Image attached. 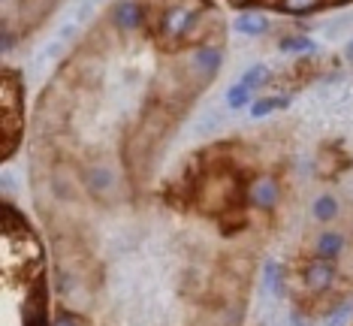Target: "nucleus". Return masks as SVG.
Segmentation results:
<instances>
[{"mask_svg":"<svg viewBox=\"0 0 353 326\" xmlns=\"http://www.w3.org/2000/svg\"><path fill=\"white\" fill-rule=\"evenodd\" d=\"M6 326H46L43 245L12 203L3 205Z\"/></svg>","mask_w":353,"mask_h":326,"instance_id":"f257e3e1","label":"nucleus"},{"mask_svg":"<svg viewBox=\"0 0 353 326\" xmlns=\"http://www.w3.org/2000/svg\"><path fill=\"white\" fill-rule=\"evenodd\" d=\"M223 58H227V45L208 43V45H196V49H188V52L175 54V63H179L181 76L188 79L190 91L199 97V94L214 82V76L221 73Z\"/></svg>","mask_w":353,"mask_h":326,"instance_id":"f03ea898","label":"nucleus"},{"mask_svg":"<svg viewBox=\"0 0 353 326\" xmlns=\"http://www.w3.org/2000/svg\"><path fill=\"white\" fill-rule=\"evenodd\" d=\"M205 6L199 0H179V3H170L157 12V21H154V34L157 39L166 45V49H179L184 45L188 34L194 30V25L199 21Z\"/></svg>","mask_w":353,"mask_h":326,"instance_id":"7ed1b4c3","label":"nucleus"},{"mask_svg":"<svg viewBox=\"0 0 353 326\" xmlns=\"http://www.w3.org/2000/svg\"><path fill=\"white\" fill-rule=\"evenodd\" d=\"M106 21L121 43H133L142 34V25H145V3L142 0H112Z\"/></svg>","mask_w":353,"mask_h":326,"instance_id":"20e7f679","label":"nucleus"},{"mask_svg":"<svg viewBox=\"0 0 353 326\" xmlns=\"http://www.w3.org/2000/svg\"><path fill=\"white\" fill-rule=\"evenodd\" d=\"M284 203V187L272 172H254L248 179V205L254 212H275Z\"/></svg>","mask_w":353,"mask_h":326,"instance_id":"39448f33","label":"nucleus"},{"mask_svg":"<svg viewBox=\"0 0 353 326\" xmlns=\"http://www.w3.org/2000/svg\"><path fill=\"white\" fill-rule=\"evenodd\" d=\"M344 214V203L339 194H329V190H323V194H317L314 200H311L308 205V218L314 221L317 227H332L335 221H339Z\"/></svg>","mask_w":353,"mask_h":326,"instance_id":"423d86ee","label":"nucleus"},{"mask_svg":"<svg viewBox=\"0 0 353 326\" xmlns=\"http://www.w3.org/2000/svg\"><path fill=\"white\" fill-rule=\"evenodd\" d=\"M269 28H272V19L266 12H260V10H245L236 21H232V30H236L239 37H248V39L263 37Z\"/></svg>","mask_w":353,"mask_h":326,"instance_id":"0eeeda50","label":"nucleus"},{"mask_svg":"<svg viewBox=\"0 0 353 326\" xmlns=\"http://www.w3.org/2000/svg\"><path fill=\"white\" fill-rule=\"evenodd\" d=\"M230 121V109H205L203 115L194 121V133L196 136H214L221 133Z\"/></svg>","mask_w":353,"mask_h":326,"instance_id":"6e6552de","label":"nucleus"},{"mask_svg":"<svg viewBox=\"0 0 353 326\" xmlns=\"http://www.w3.org/2000/svg\"><path fill=\"white\" fill-rule=\"evenodd\" d=\"M293 103V91H287V94H269V97H260V100H254L251 103V118H269V115H275L281 112V109H287Z\"/></svg>","mask_w":353,"mask_h":326,"instance_id":"1a4fd4ad","label":"nucleus"},{"mask_svg":"<svg viewBox=\"0 0 353 326\" xmlns=\"http://www.w3.org/2000/svg\"><path fill=\"white\" fill-rule=\"evenodd\" d=\"M347 34H353V10L332 15V19L323 25V37L326 39H341V37H347Z\"/></svg>","mask_w":353,"mask_h":326,"instance_id":"9d476101","label":"nucleus"},{"mask_svg":"<svg viewBox=\"0 0 353 326\" xmlns=\"http://www.w3.org/2000/svg\"><path fill=\"white\" fill-rule=\"evenodd\" d=\"M278 49L284 54H305V52H317V45H314V39L305 34H290V37L278 39Z\"/></svg>","mask_w":353,"mask_h":326,"instance_id":"9b49d317","label":"nucleus"},{"mask_svg":"<svg viewBox=\"0 0 353 326\" xmlns=\"http://www.w3.org/2000/svg\"><path fill=\"white\" fill-rule=\"evenodd\" d=\"M269 82H272V67L269 63H254V67H248L242 73V85L245 88H251V91L266 88Z\"/></svg>","mask_w":353,"mask_h":326,"instance_id":"f8f14e48","label":"nucleus"},{"mask_svg":"<svg viewBox=\"0 0 353 326\" xmlns=\"http://www.w3.org/2000/svg\"><path fill=\"white\" fill-rule=\"evenodd\" d=\"M251 88H245V85L242 82H239V85H230V88H227V97H223V103H227V109H230V112H239V109H245V106H251Z\"/></svg>","mask_w":353,"mask_h":326,"instance_id":"ddd939ff","label":"nucleus"},{"mask_svg":"<svg viewBox=\"0 0 353 326\" xmlns=\"http://www.w3.org/2000/svg\"><path fill=\"white\" fill-rule=\"evenodd\" d=\"M320 6H326V0H281V12L287 15H308V12H317Z\"/></svg>","mask_w":353,"mask_h":326,"instance_id":"4468645a","label":"nucleus"},{"mask_svg":"<svg viewBox=\"0 0 353 326\" xmlns=\"http://www.w3.org/2000/svg\"><path fill=\"white\" fill-rule=\"evenodd\" d=\"M344 61H347L350 67H353V37L347 39V43H344Z\"/></svg>","mask_w":353,"mask_h":326,"instance_id":"2eb2a0df","label":"nucleus"},{"mask_svg":"<svg viewBox=\"0 0 353 326\" xmlns=\"http://www.w3.org/2000/svg\"><path fill=\"white\" fill-rule=\"evenodd\" d=\"M232 6H254V3H260V0H230Z\"/></svg>","mask_w":353,"mask_h":326,"instance_id":"dca6fc26","label":"nucleus"},{"mask_svg":"<svg viewBox=\"0 0 353 326\" xmlns=\"http://www.w3.org/2000/svg\"><path fill=\"white\" fill-rule=\"evenodd\" d=\"M353 0H326V6H347Z\"/></svg>","mask_w":353,"mask_h":326,"instance_id":"f3484780","label":"nucleus"}]
</instances>
